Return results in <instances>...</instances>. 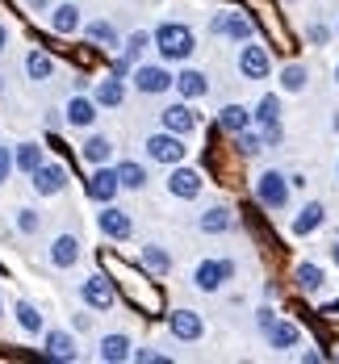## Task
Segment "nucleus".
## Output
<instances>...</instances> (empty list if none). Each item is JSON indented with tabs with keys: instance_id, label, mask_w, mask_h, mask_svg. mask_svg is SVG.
<instances>
[{
	"instance_id": "1",
	"label": "nucleus",
	"mask_w": 339,
	"mask_h": 364,
	"mask_svg": "<svg viewBox=\"0 0 339 364\" xmlns=\"http://www.w3.org/2000/svg\"><path fill=\"white\" fill-rule=\"evenodd\" d=\"M151 38H155V50H159L163 63H188L193 50H197V34H193L188 21H159L151 30Z\"/></svg>"
},
{
	"instance_id": "2",
	"label": "nucleus",
	"mask_w": 339,
	"mask_h": 364,
	"mask_svg": "<svg viewBox=\"0 0 339 364\" xmlns=\"http://www.w3.org/2000/svg\"><path fill=\"white\" fill-rule=\"evenodd\" d=\"M252 193H256V201H260L268 214H285L294 184H289V176L281 168H264L260 176H256V184H252Z\"/></svg>"
},
{
	"instance_id": "3",
	"label": "nucleus",
	"mask_w": 339,
	"mask_h": 364,
	"mask_svg": "<svg viewBox=\"0 0 339 364\" xmlns=\"http://www.w3.org/2000/svg\"><path fill=\"white\" fill-rule=\"evenodd\" d=\"M143 151H147L151 164H163V168H176V164H185L188 159L185 134H172V130H155V134H147Z\"/></svg>"
},
{
	"instance_id": "4",
	"label": "nucleus",
	"mask_w": 339,
	"mask_h": 364,
	"mask_svg": "<svg viewBox=\"0 0 339 364\" xmlns=\"http://www.w3.org/2000/svg\"><path fill=\"white\" fill-rule=\"evenodd\" d=\"M235 68L243 80H268L272 75V55H268V46L256 42V38H247V42H239V55H235Z\"/></svg>"
},
{
	"instance_id": "5",
	"label": "nucleus",
	"mask_w": 339,
	"mask_h": 364,
	"mask_svg": "<svg viewBox=\"0 0 339 364\" xmlns=\"http://www.w3.org/2000/svg\"><path fill=\"white\" fill-rule=\"evenodd\" d=\"M172 80H176V72H168L163 59H159V63H134V72H130L134 92H143V97H163V92H172Z\"/></svg>"
},
{
	"instance_id": "6",
	"label": "nucleus",
	"mask_w": 339,
	"mask_h": 364,
	"mask_svg": "<svg viewBox=\"0 0 339 364\" xmlns=\"http://www.w3.org/2000/svg\"><path fill=\"white\" fill-rule=\"evenodd\" d=\"M30 184H34L38 197H59V193H68V184H72V172H68L59 159H42L34 172H30Z\"/></svg>"
},
{
	"instance_id": "7",
	"label": "nucleus",
	"mask_w": 339,
	"mask_h": 364,
	"mask_svg": "<svg viewBox=\"0 0 339 364\" xmlns=\"http://www.w3.org/2000/svg\"><path fill=\"white\" fill-rule=\"evenodd\" d=\"M210 34L214 38H226V42H247L256 38V21L247 13H235V9H222L210 17Z\"/></svg>"
},
{
	"instance_id": "8",
	"label": "nucleus",
	"mask_w": 339,
	"mask_h": 364,
	"mask_svg": "<svg viewBox=\"0 0 339 364\" xmlns=\"http://www.w3.org/2000/svg\"><path fill=\"white\" fill-rule=\"evenodd\" d=\"M235 272H239L235 259H201V264L193 268V285L201 293H218L226 281H235Z\"/></svg>"
},
{
	"instance_id": "9",
	"label": "nucleus",
	"mask_w": 339,
	"mask_h": 364,
	"mask_svg": "<svg viewBox=\"0 0 339 364\" xmlns=\"http://www.w3.org/2000/svg\"><path fill=\"white\" fill-rule=\"evenodd\" d=\"M117 193H122L117 168H113V164H97V168H92V176L84 181V197H88V201H97V205H109V201H117Z\"/></svg>"
},
{
	"instance_id": "10",
	"label": "nucleus",
	"mask_w": 339,
	"mask_h": 364,
	"mask_svg": "<svg viewBox=\"0 0 339 364\" xmlns=\"http://www.w3.org/2000/svg\"><path fill=\"white\" fill-rule=\"evenodd\" d=\"M42 356H46V360H59V364L80 360V339H75V331L46 327L42 331Z\"/></svg>"
},
{
	"instance_id": "11",
	"label": "nucleus",
	"mask_w": 339,
	"mask_h": 364,
	"mask_svg": "<svg viewBox=\"0 0 339 364\" xmlns=\"http://www.w3.org/2000/svg\"><path fill=\"white\" fill-rule=\"evenodd\" d=\"M80 301H84L88 310H113V301H117V285H113L105 272H92V277L80 281Z\"/></svg>"
},
{
	"instance_id": "12",
	"label": "nucleus",
	"mask_w": 339,
	"mask_h": 364,
	"mask_svg": "<svg viewBox=\"0 0 339 364\" xmlns=\"http://www.w3.org/2000/svg\"><path fill=\"white\" fill-rule=\"evenodd\" d=\"M97 230H101L105 239H113V243L134 239V222H130V214H126L117 201H109V205H101V210H97Z\"/></svg>"
},
{
	"instance_id": "13",
	"label": "nucleus",
	"mask_w": 339,
	"mask_h": 364,
	"mask_svg": "<svg viewBox=\"0 0 339 364\" xmlns=\"http://www.w3.org/2000/svg\"><path fill=\"white\" fill-rule=\"evenodd\" d=\"M168 193L176 197V201H197L201 197V188H205V176L197 172V168H188V164H176L172 172H168Z\"/></svg>"
},
{
	"instance_id": "14",
	"label": "nucleus",
	"mask_w": 339,
	"mask_h": 364,
	"mask_svg": "<svg viewBox=\"0 0 339 364\" xmlns=\"http://www.w3.org/2000/svg\"><path fill=\"white\" fill-rule=\"evenodd\" d=\"M80 255H84V243H80V235H72V230L55 235V239H50V247H46V259H50V268H59V272L75 268V264H80Z\"/></svg>"
},
{
	"instance_id": "15",
	"label": "nucleus",
	"mask_w": 339,
	"mask_h": 364,
	"mask_svg": "<svg viewBox=\"0 0 339 364\" xmlns=\"http://www.w3.org/2000/svg\"><path fill=\"white\" fill-rule=\"evenodd\" d=\"M159 126L163 130H172V134H193L197 126H201V117H197V109H193V101H172V105H163L159 109Z\"/></svg>"
},
{
	"instance_id": "16",
	"label": "nucleus",
	"mask_w": 339,
	"mask_h": 364,
	"mask_svg": "<svg viewBox=\"0 0 339 364\" xmlns=\"http://www.w3.org/2000/svg\"><path fill=\"white\" fill-rule=\"evenodd\" d=\"M168 335L181 339V343H197V339L205 335V318H201L197 310H188V306H176V310L168 314Z\"/></svg>"
},
{
	"instance_id": "17",
	"label": "nucleus",
	"mask_w": 339,
	"mask_h": 364,
	"mask_svg": "<svg viewBox=\"0 0 339 364\" xmlns=\"http://www.w3.org/2000/svg\"><path fill=\"white\" fill-rule=\"evenodd\" d=\"M46 26H50V34L59 38H72L84 30V9L72 4V0H63V4H50V13H46Z\"/></svg>"
},
{
	"instance_id": "18",
	"label": "nucleus",
	"mask_w": 339,
	"mask_h": 364,
	"mask_svg": "<svg viewBox=\"0 0 339 364\" xmlns=\"http://www.w3.org/2000/svg\"><path fill=\"white\" fill-rule=\"evenodd\" d=\"M97 117H101V105H97L92 97H84V92L68 97V105H63V126H72V130H92Z\"/></svg>"
},
{
	"instance_id": "19",
	"label": "nucleus",
	"mask_w": 339,
	"mask_h": 364,
	"mask_svg": "<svg viewBox=\"0 0 339 364\" xmlns=\"http://www.w3.org/2000/svg\"><path fill=\"white\" fill-rule=\"evenodd\" d=\"M130 356H134V343H130L126 331H109V335H101V343H97V360L101 364H126Z\"/></svg>"
},
{
	"instance_id": "20",
	"label": "nucleus",
	"mask_w": 339,
	"mask_h": 364,
	"mask_svg": "<svg viewBox=\"0 0 339 364\" xmlns=\"http://www.w3.org/2000/svg\"><path fill=\"white\" fill-rule=\"evenodd\" d=\"M323 222H327V205L323 201H306L294 222H289V230H294V239H310L314 230H323Z\"/></svg>"
},
{
	"instance_id": "21",
	"label": "nucleus",
	"mask_w": 339,
	"mask_h": 364,
	"mask_svg": "<svg viewBox=\"0 0 339 364\" xmlns=\"http://www.w3.org/2000/svg\"><path fill=\"white\" fill-rule=\"evenodd\" d=\"M92 101H97V105H101V113L105 109H122V105H126V80H122V75H105V80H97V84H92Z\"/></svg>"
},
{
	"instance_id": "22",
	"label": "nucleus",
	"mask_w": 339,
	"mask_h": 364,
	"mask_svg": "<svg viewBox=\"0 0 339 364\" xmlns=\"http://www.w3.org/2000/svg\"><path fill=\"white\" fill-rule=\"evenodd\" d=\"M172 92H181V101H201L210 92V75L197 72V68H181L172 80Z\"/></svg>"
},
{
	"instance_id": "23",
	"label": "nucleus",
	"mask_w": 339,
	"mask_h": 364,
	"mask_svg": "<svg viewBox=\"0 0 339 364\" xmlns=\"http://www.w3.org/2000/svg\"><path fill=\"white\" fill-rule=\"evenodd\" d=\"M264 339H268L272 352H294V348L301 343V327L294 323V318H276L272 327L264 331Z\"/></svg>"
},
{
	"instance_id": "24",
	"label": "nucleus",
	"mask_w": 339,
	"mask_h": 364,
	"mask_svg": "<svg viewBox=\"0 0 339 364\" xmlns=\"http://www.w3.org/2000/svg\"><path fill=\"white\" fill-rule=\"evenodd\" d=\"M13 318H17L21 335H30V339H42V331H46V318H42V310H38L30 297H17V301H13Z\"/></svg>"
},
{
	"instance_id": "25",
	"label": "nucleus",
	"mask_w": 339,
	"mask_h": 364,
	"mask_svg": "<svg viewBox=\"0 0 339 364\" xmlns=\"http://www.w3.org/2000/svg\"><path fill=\"white\" fill-rule=\"evenodd\" d=\"M197 230L201 235H226V230H235V210L230 205H205L197 214Z\"/></svg>"
},
{
	"instance_id": "26",
	"label": "nucleus",
	"mask_w": 339,
	"mask_h": 364,
	"mask_svg": "<svg viewBox=\"0 0 339 364\" xmlns=\"http://www.w3.org/2000/svg\"><path fill=\"white\" fill-rule=\"evenodd\" d=\"M139 264H143L147 277H168V272H172V252H168L163 243H143Z\"/></svg>"
},
{
	"instance_id": "27",
	"label": "nucleus",
	"mask_w": 339,
	"mask_h": 364,
	"mask_svg": "<svg viewBox=\"0 0 339 364\" xmlns=\"http://www.w3.org/2000/svg\"><path fill=\"white\" fill-rule=\"evenodd\" d=\"M84 38L88 42H97V46H109V50H122V30L113 26V21H105V17H92V21H84Z\"/></svg>"
},
{
	"instance_id": "28",
	"label": "nucleus",
	"mask_w": 339,
	"mask_h": 364,
	"mask_svg": "<svg viewBox=\"0 0 339 364\" xmlns=\"http://www.w3.org/2000/svg\"><path fill=\"white\" fill-rule=\"evenodd\" d=\"M323 285H327L323 264H314V259H301V264H294V289H298V293H318Z\"/></svg>"
},
{
	"instance_id": "29",
	"label": "nucleus",
	"mask_w": 339,
	"mask_h": 364,
	"mask_svg": "<svg viewBox=\"0 0 339 364\" xmlns=\"http://www.w3.org/2000/svg\"><path fill=\"white\" fill-rule=\"evenodd\" d=\"M247 126H252V109H247V105L230 101V105H222V109H218V130H226L230 139H235L239 130H247Z\"/></svg>"
},
{
	"instance_id": "30",
	"label": "nucleus",
	"mask_w": 339,
	"mask_h": 364,
	"mask_svg": "<svg viewBox=\"0 0 339 364\" xmlns=\"http://www.w3.org/2000/svg\"><path fill=\"white\" fill-rule=\"evenodd\" d=\"M80 155L97 168V164H113V139L109 134H88L84 143H80Z\"/></svg>"
},
{
	"instance_id": "31",
	"label": "nucleus",
	"mask_w": 339,
	"mask_h": 364,
	"mask_svg": "<svg viewBox=\"0 0 339 364\" xmlns=\"http://www.w3.org/2000/svg\"><path fill=\"white\" fill-rule=\"evenodd\" d=\"M281 122V97L276 92H264L260 101H256V109H252V126L264 130V126H276Z\"/></svg>"
},
{
	"instance_id": "32",
	"label": "nucleus",
	"mask_w": 339,
	"mask_h": 364,
	"mask_svg": "<svg viewBox=\"0 0 339 364\" xmlns=\"http://www.w3.org/2000/svg\"><path fill=\"white\" fill-rule=\"evenodd\" d=\"M42 159H46V151H42L38 143H17L13 146V172H21V176H30Z\"/></svg>"
},
{
	"instance_id": "33",
	"label": "nucleus",
	"mask_w": 339,
	"mask_h": 364,
	"mask_svg": "<svg viewBox=\"0 0 339 364\" xmlns=\"http://www.w3.org/2000/svg\"><path fill=\"white\" fill-rule=\"evenodd\" d=\"M113 168H117L122 188H130V193H143V188H147V168H143L139 159H122V164H113Z\"/></svg>"
},
{
	"instance_id": "34",
	"label": "nucleus",
	"mask_w": 339,
	"mask_h": 364,
	"mask_svg": "<svg viewBox=\"0 0 339 364\" xmlns=\"http://www.w3.org/2000/svg\"><path fill=\"white\" fill-rule=\"evenodd\" d=\"M151 46H155V38H151V30H134V34H126V38H122V55H126L130 63H143Z\"/></svg>"
},
{
	"instance_id": "35",
	"label": "nucleus",
	"mask_w": 339,
	"mask_h": 364,
	"mask_svg": "<svg viewBox=\"0 0 339 364\" xmlns=\"http://www.w3.org/2000/svg\"><path fill=\"white\" fill-rule=\"evenodd\" d=\"M26 75H30L34 84L55 80V59H50L46 50H30V55H26Z\"/></svg>"
},
{
	"instance_id": "36",
	"label": "nucleus",
	"mask_w": 339,
	"mask_h": 364,
	"mask_svg": "<svg viewBox=\"0 0 339 364\" xmlns=\"http://www.w3.org/2000/svg\"><path fill=\"white\" fill-rule=\"evenodd\" d=\"M306 84H310V72H306V63H285L281 68V92H306Z\"/></svg>"
},
{
	"instance_id": "37",
	"label": "nucleus",
	"mask_w": 339,
	"mask_h": 364,
	"mask_svg": "<svg viewBox=\"0 0 339 364\" xmlns=\"http://www.w3.org/2000/svg\"><path fill=\"white\" fill-rule=\"evenodd\" d=\"M235 151L252 159V155H260V151H268V146H264L260 130H256V126H247V130H239V134H235Z\"/></svg>"
},
{
	"instance_id": "38",
	"label": "nucleus",
	"mask_w": 339,
	"mask_h": 364,
	"mask_svg": "<svg viewBox=\"0 0 339 364\" xmlns=\"http://www.w3.org/2000/svg\"><path fill=\"white\" fill-rule=\"evenodd\" d=\"M13 226L21 235H38L42 230V214H38L34 205H21V210H13Z\"/></svg>"
},
{
	"instance_id": "39",
	"label": "nucleus",
	"mask_w": 339,
	"mask_h": 364,
	"mask_svg": "<svg viewBox=\"0 0 339 364\" xmlns=\"http://www.w3.org/2000/svg\"><path fill=\"white\" fill-rule=\"evenodd\" d=\"M331 34H335V30H331V26H323V21H314V26L306 30L310 46H327V42H331Z\"/></svg>"
},
{
	"instance_id": "40",
	"label": "nucleus",
	"mask_w": 339,
	"mask_h": 364,
	"mask_svg": "<svg viewBox=\"0 0 339 364\" xmlns=\"http://www.w3.org/2000/svg\"><path fill=\"white\" fill-rule=\"evenodd\" d=\"M260 139H264V146H281L285 143V126H281V122H276V126H264Z\"/></svg>"
},
{
	"instance_id": "41",
	"label": "nucleus",
	"mask_w": 339,
	"mask_h": 364,
	"mask_svg": "<svg viewBox=\"0 0 339 364\" xmlns=\"http://www.w3.org/2000/svg\"><path fill=\"white\" fill-rule=\"evenodd\" d=\"M113 75H122V80H130V72H134V63L122 55V50H113V68H109Z\"/></svg>"
},
{
	"instance_id": "42",
	"label": "nucleus",
	"mask_w": 339,
	"mask_h": 364,
	"mask_svg": "<svg viewBox=\"0 0 339 364\" xmlns=\"http://www.w3.org/2000/svg\"><path fill=\"white\" fill-rule=\"evenodd\" d=\"M13 176V146H4L0 143V184Z\"/></svg>"
},
{
	"instance_id": "43",
	"label": "nucleus",
	"mask_w": 339,
	"mask_h": 364,
	"mask_svg": "<svg viewBox=\"0 0 339 364\" xmlns=\"http://www.w3.org/2000/svg\"><path fill=\"white\" fill-rule=\"evenodd\" d=\"M130 360H139V364H168V356H163V352H151V348H139Z\"/></svg>"
},
{
	"instance_id": "44",
	"label": "nucleus",
	"mask_w": 339,
	"mask_h": 364,
	"mask_svg": "<svg viewBox=\"0 0 339 364\" xmlns=\"http://www.w3.org/2000/svg\"><path fill=\"white\" fill-rule=\"evenodd\" d=\"M272 323H276V310H272V306H260V310H256V327H260V335L272 327Z\"/></svg>"
},
{
	"instance_id": "45",
	"label": "nucleus",
	"mask_w": 339,
	"mask_h": 364,
	"mask_svg": "<svg viewBox=\"0 0 339 364\" xmlns=\"http://www.w3.org/2000/svg\"><path fill=\"white\" fill-rule=\"evenodd\" d=\"M42 122H46V130H59V126H63V109H46Z\"/></svg>"
},
{
	"instance_id": "46",
	"label": "nucleus",
	"mask_w": 339,
	"mask_h": 364,
	"mask_svg": "<svg viewBox=\"0 0 339 364\" xmlns=\"http://www.w3.org/2000/svg\"><path fill=\"white\" fill-rule=\"evenodd\" d=\"M72 331H80V335L92 331V314H72Z\"/></svg>"
},
{
	"instance_id": "47",
	"label": "nucleus",
	"mask_w": 339,
	"mask_h": 364,
	"mask_svg": "<svg viewBox=\"0 0 339 364\" xmlns=\"http://www.w3.org/2000/svg\"><path fill=\"white\" fill-rule=\"evenodd\" d=\"M21 4H26V9H34V13H50V4H55V0H21Z\"/></svg>"
},
{
	"instance_id": "48",
	"label": "nucleus",
	"mask_w": 339,
	"mask_h": 364,
	"mask_svg": "<svg viewBox=\"0 0 339 364\" xmlns=\"http://www.w3.org/2000/svg\"><path fill=\"white\" fill-rule=\"evenodd\" d=\"M9 38H13V34H9V26H0V55L9 50Z\"/></svg>"
},
{
	"instance_id": "49",
	"label": "nucleus",
	"mask_w": 339,
	"mask_h": 364,
	"mask_svg": "<svg viewBox=\"0 0 339 364\" xmlns=\"http://www.w3.org/2000/svg\"><path fill=\"white\" fill-rule=\"evenodd\" d=\"M318 314H331V318H335V314H339V301H327V306H323Z\"/></svg>"
},
{
	"instance_id": "50",
	"label": "nucleus",
	"mask_w": 339,
	"mask_h": 364,
	"mask_svg": "<svg viewBox=\"0 0 339 364\" xmlns=\"http://www.w3.org/2000/svg\"><path fill=\"white\" fill-rule=\"evenodd\" d=\"M331 259H335V268H339V239H335V247H331Z\"/></svg>"
},
{
	"instance_id": "51",
	"label": "nucleus",
	"mask_w": 339,
	"mask_h": 364,
	"mask_svg": "<svg viewBox=\"0 0 339 364\" xmlns=\"http://www.w3.org/2000/svg\"><path fill=\"white\" fill-rule=\"evenodd\" d=\"M331 130H335V134H339V109H335V117H331Z\"/></svg>"
},
{
	"instance_id": "52",
	"label": "nucleus",
	"mask_w": 339,
	"mask_h": 364,
	"mask_svg": "<svg viewBox=\"0 0 339 364\" xmlns=\"http://www.w3.org/2000/svg\"><path fill=\"white\" fill-rule=\"evenodd\" d=\"M0 318H4V297H0Z\"/></svg>"
},
{
	"instance_id": "53",
	"label": "nucleus",
	"mask_w": 339,
	"mask_h": 364,
	"mask_svg": "<svg viewBox=\"0 0 339 364\" xmlns=\"http://www.w3.org/2000/svg\"><path fill=\"white\" fill-rule=\"evenodd\" d=\"M335 84H339V63H335Z\"/></svg>"
},
{
	"instance_id": "54",
	"label": "nucleus",
	"mask_w": 339,
	"mask_h": 364,
	"mask_svg": "<svg viewBox=\"0 0 339 364\" xmlns=\"http://www.w3.org/2000/svg\"><path fill=\"white\" fill-rule=\"evenodd\" d=\"M0 92H4V75H0Z\"/></svg>"
},
{
	"instance_id": "55",
	"label": "nucleus",
	"mask_w": 339,
	"mask_h": 364,
	"mask_svg": "<svg viewBox=\"0 0 339 364\" xmlns=\"http://www.w3.org/2000/svg\"><path fill=\"white\" fill-rule=\"evenodd\" d=\"M335 176H339V164H335Z\"/></svg>"
},
{
	"instance_id": "56",
	"label": "nucleus",
	"mask_w": 339,
	"mask_h": 364,
	"mask_svg": "<svg viewBox=\"0 0 339 364\" xmlns=\"http://www.w3.org/2000/svg\"><path fill=\"white\" fill-rule=\"evenodd\" d=\"M335 34H339V21H335Z\"/></svg>"
}]
</instances>
